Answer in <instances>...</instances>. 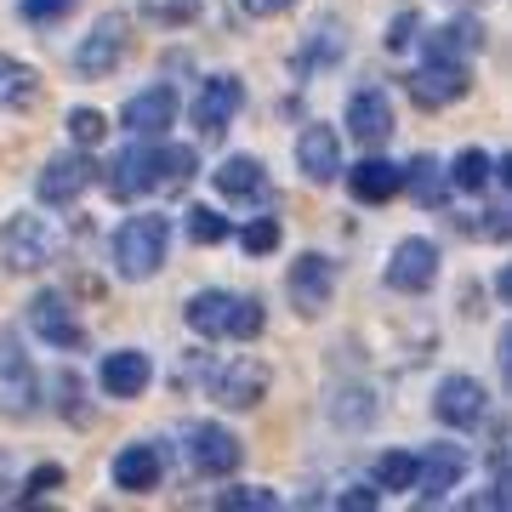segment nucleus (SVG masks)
<instances>
[{"label":"nucleus","mask_w":512,"mask_h":512,"mask_svg":"<svg viewBox=\"0 0 512 512\" xmlns=\"http://www.w3.org/2000/svg\"><path fill=\"white\" fill-rule=\"evenodd\" d=\"M194 171H200V154H194V148H160L154 137H131V143L114 154L103 183H109V194L120 205H137L143 194H154V188L194 183Z\"/></svg>","instance_id":"f257e3e1"},{"label":"nucleus","mask_w":512,"mask_h":512,"mask_svg":"<svg viewBox=\"0 0 512 512\" xmlns=\"http://www.w3.org/2000/svg\"><path fill=\"white\" fill-rule=\"evenodd\" d=\"M183 319L205 342H256L268 330L262 296H234V291H200L183 302Z\"/></svg>","instance_id":"f03ea898"},{"label":"nucleus","mask_w":512,"mask_h":512,"mask_svg":"<svg viewBox=\"0 0 512 512\" xmlns=\"http://www.w3.org/2000/svg\"><path fill=\"white\" fill-rule=\"evenodd\" d=\"M165 251H171V222L160 211H143V217H126L114 228V274L126 279V285H143L165 268Z\"/></svg>","instance_id":"7ed1b4c3"},{"label":"nucleus","mask_w":512,"mask_h":512,"mask_svg":"<svg viewBox=\"0 0 512 512\" xmlns=\"http://www.w3.org/2000/svg\"><path fill=\"white\" fill-rule=\"evenodd\" d=\"M52 251H57V234L46 217L18 211V217L0 222V268L6 274H40V268H52Z\"/></svg>","instance_id":"20e7f679"},{"label":"nucleus","mask_w":512,"mask_h":512,"mask_svg":"<svg viewBox=\"0 0 512 512\" xmlns=\"http://www.w3.org/2000/svg\"><path fill=\"white\" fill-rule=\"evenodd\" d=\"M131 52V18L126 12H103V18L86 29V40L74 46V74L80 80H109Z\"/></svg>","instance_id":"39448f33"},{"label":"nucleus","mask_w":512,"mask_h":512,"mask_svg":"<svg viewBox=\"0 0 512 512\" xmlns=\"http://www.w3.org/2000/svg\"><path fill=\"white\" fill-rule=\"evenodd\" d=\"M183 456L200 478H234L239 461H245V444L222 427V421H188L183 433Z\"/></svg>","instance_id":"423d86ee"},{"label":"nucleus","mask_w":512,"mask_h":512,"mask_svg":"<svg viewBox=\"0 0 512 512\" xmlns=\"http://www.w3.org/2000/svg\"><path fill=\"white\" fill-rule=\"evenodd\" d=\"M268 382H274V370L251 359V353H234L228 365L211 370V399L222 410H256V404L268 399Z\"/></svg>","instance_id":"0eeeda50"},{"label":"nucleus","mask_w":512,"mask_h":512,"mask_svg":"<svg viewBox=\"0 0 512 512\" xmlns=\"http://www.w3.org/2000/svg\"><path fill=\"white\" fill-rule=\"evenodd\" d=\"M484 410H490V393H484V382L467 376V370H450V376L433 387V416H439V427H450V433H473L478 421H484Z\"/></svg>","instance_id":"6e6552de"},{"label":"nucleus","mask_w":512,"mask_h":512,"mask_svg":"<svg viewBox=\"0 0 512 512\" xmlns=\"http://www.w3.org/2000/svg\"><path fill=\"white\" fill-rule=\"evenodd\" d=\"M29 330H35L52 353H86V325L74 319V308H69L63 291H35L29 296Z\"/></svg>","instance_id":"1a4fd4ad"},{"label":"nucleus","mask_w":512,"mask_h":512,"mask_svg":"<svg viewBox=\"0 0 512 512\" xmlns=\"http://www.w3.org/2000/svg\"><path fill=\"white\" fill-rule=\"evenodd\" d=\"M285 291H291V308L302 319H319L330 308V296H336V262L325 251H302L291 262V274H285Z\"/></svg>","instance_id":"9d476101"},{"label":"nucleus","mask_w":512,"mask_h":512,"mask_svg":"<svg viewBox=\"0 0 512 512\" xmlns=\"http://www.w3.org/2000/svg\"><path fill=\"white\" fill-rule=\"evenodd\" d=\"M97 183V160L92 154H80V148H69V154H52V160L40 165V177H35V194L40 205H74L86 188Z\"/></svg>","instance_id":"9b49d317"},{"label":"nucleus","mask_w":512,"mask_h":512,"mask_svg":"<svg viewBox=\"0 0 512 512\" xmlns=\"http://www.w3.org/2000/svg\"><path fill=\"white\" fill-rule=\"evenodd\" d=\"M35 399H40V376L29 365V353L12 330L0 325V410L12 416H35Z\"/></svg>","instance_id":"f8f14e48"},{"label":"nucleus","mask_w":512,"mask_h":512,"mask_svg":"<svg viewBox=\"0 0 512 512\" xmlns=\"http://www.w3.org/2000/svg\"><path fill=\"white\" fill-rule=\"evenodd\" d=\"M404 86H410V103H416V109H450V103H461V97L473 92V69H467V63L427 57Z\"/></svg>","instance_id":"ddd939ff"},{"label":"nucleus","mask_w":512,"mask_h":512,"mask_svg":"<svg viewBox=\"0 0 512 512\" xmlns=\"http://www.w3.org/2000/svg\"><path fill=\"white\" fill-rule=\"evenodd\" d=\"M433 279H439V245L433 239H399L393 245V256H387V291H399V296H421V291H433Z\"/></svg>","instance_id":"4468645a"},{"label":"nucleus","mask_w":512,"mask_h":512,"mask_svg":"<svg viewBox=\"0 0 512 512\" xmlns=\"http://www.w3.org/2000/svg\"><path fill=\"white\" fill-rule=\"evenodd\" d=\"M239 109H245V80L239 74H211V80H200V92L188 103V114H194V126L205 137H222V131L234 126Z\"/></svg>","instance_id":"2eb2a0df"},{"label":"nucleus","mask_w":512,"mask_h":512,"mask_svg":"<svg viewBox=\"0 0 512 512\" xmlns=\"http://www.w3.org/2000/svg\"><path fill=\"white\" fill-rule=\"evenodd\" d=\"M211 183L228 205H274V177L256 154H228V160L211 171Z\"/></svg>","instance_id":"dca6fc26"},{"label":"nucleus","mask_w":512,"mask_h":512,"mask_svg":"<svg viewBox=\"0 0 512 512\" xmlns=\"http://www.w3.org/2000/svg\"><path fill=\"white\" fill-rule=\"evenodd\" d=\"M461 478H467V450L461 444H427V450H416V484L410 490L433 507V501H444L450 490H461Z\"/></svg>","instance_id":"f3484780"},{"label":"nucleus","mask_w":512,"mask_h":512,"mask_svg":"<svg viewBox=\"0 0 512 512\" xmlns=\"http://www.w3.org/2000/svg\"><path fill=\"white\" fill-rule=\"evenodd\" d=\"M296 171L308 183H336L342 177V137H336V126H325V120L302 126V137H296Z\"/></svg>","instance_id":"a211bd4d"},{"label":"nucleus","mask_w":512,"mask_h":512,"mask_svg":"<svg viewBox=\"0 0 512 512\" xmlns=\"http://www.w3.org/2000/svg\"><path fill=\"white\" fill-rule=\"evenodd\" d=\"M120 126L131 137H165V131L177 126V92L171 86H143V92L126 97V109H120Z\"/></svg>","instance_id":"6ab92c4d"},{"label":"nucleus","mask_w":512,"mask_h":512,"mask_svg":"<svg viewBox=\"0 0 512 512\" xmlns=\"http://www.w3.org/2000/svg\"><path fill=\"white\" fill-rule=\"evenodd\" d=\"M348 137H359L365 148H382L393 137V103H387L382 86H365V92L348 97V114H342Z\"/></svg>","instance_id":"aec40b11"},{"label":"nucleus","mask_w":512,"mask_h":512,"mask_svg":"<svg viewBox=\"0 0 512 512\" xmlns=\"http://www.w3.org/2000/svg\"><path fill=\"white\" fill-rule=\"evenodd\" d=\"M154 382V359L143 348H114L103 365H97V387L109 399H143V387Z\"/></svg>","instance_id":"412c9836"},{"label":"nucleus","mask_w":512,"mask_h":512,"mask_svg":"<svg viewBox=\"0 0 512 512\" xmlns=\"http://www.w3.org/2000/svg\"><path fill=\"white\" fill-rule=\"evenodd\" d=\"M342 177H348V194L359 205H387L393 194H399V183H404V165L382 160V154L370 148L359 165H342Z\"/></svg>","instance_id":"4be33fe9"},{"label":"nucleus","mask_w":512,"mask_h":512,"mask_svg":"<svg viewBox=\"0 0 512 512\" xmlns=\"http://www.w3.org/2000/svg\"><path fill=\"white\" fill-rule=\"evenodd\" d=\"M114 490H126V495H148V490H160V478H165V456H160V444H126L120 456H114Z\"/></svg>","instance_id":"5701e85b"},{"label":"nucleus","mask_w":512,"mask_h":512,"mask_svg":"<svg viewBox=\"0 0 512 512\" xmlns=\"http://www.w3.org/2000/svg\"><path fill=\"white\" fill-rule=\"evenodd\" d=\"M484 40H490V29H484L478 18H450V23H439V29H427V35H421V46H427V57L467 63V57L484 52Z\"/></svg>","instance_id":"b1692460"},{"label":"nucleus","mask_w":512,"mask_h":512,"mask_svg":"<svg viewBox=\"0 0 512 512\" xmlns=\"http://www.w3.org/2000/svg\"><path fill=\"white\" fill-rule=\"evenodd\" d=\"M40 92H46V80L23 57L0 52V114H29L40 103Z\"/></svg>","instance_id":"393cba45"},{"label":"nucleus","mask_w":512,"mask_h":512,"mask_svg":"<svg viewBox=\"0 0 512 512\" xmlns=\"http://www.w3.org/2000/svg\"><path fill=\"white\" fill-rule=\"evenodd\" d=\"M399 188H410V200L427 205V211H439L444 194H450V183H444V165L433 160V154H416V160L404 165V183Z\"/></svg>","instance_id":"a878e982"},{"label":"nucleus","mask_w":512,"mask_h":512,"mask_svg":"<svg viewBox=\"0 0 512 512\" xmlns=\"http://www.w3.org/2000/svg\"><path fill=\"white\" fill-rule=\"evenodd\" d=\"M444 183L461 188V194H484L495 183V160L484 148H461L456 160H450V171H444Z\"/></svg>","instance_id":"bb28decb"},{"label":"nucleus","mask_w":512,"mask_h":512,"mask_svg":"<svg viewBox=\"0 0 512 512\" xmlns=\"http://www.w3.org/2000/svg\"><path fill=\"white\" fill-rule=\"evenodd\" d=\"M370 484L376 490H410L416 484V450H382L370 461Z\"/></svg>","instance_id":"cd10ccee"},{"label":"nucleus","mask_w":512,"mask_h":512,"mask_svg":"<svg viewBox=\"0 0 512 512\" xmlns=\"http://www.w3.org/2000/svg\"><path fill=\"white\" fill-rule=\"evenodd\" d=\"M63 484H69V473H63L57 461H40L35 473H29V478L18 484V495H12V501H18V507H46V501H52V495L63 490Z\"/></svg>","instance_id":"c85d7f7f"},{"label":"nucleus","mask_w":512,"mask_h":512,"mask_svg":"<svg viewBox=\"0 0 512 512\" xmlns=\"http://www.w3.org/2000/svg\"><path fill=\"white\" fill-rule=\"evenodd\" d=\"M330 421H336V427H370V421H376V393L342 387V393L330 399Z\"/></svg>","instance_id":"c756f323"},{"label":"nucleus","mask_w":512,"mask_h":512,"mask_svg":"<svg viewBox=\"0 0 512 512\" xmlns=\"http://www.w3.org/2000/svg\"><path fill=\"white\" fill-rule=\"evenodd\" d=\"M183 234L194 239V245H222V239L234 234V222L222 217L217 205H188V217H183Z\"/></svg>","instance_id":"7c9ffc66"},{"label":"nucleus","mask_w":512,"mask_h":512,"mask_svg":"<svg viewBox=\"0 0 512 512\" xmlns=\"http://www.w3.org/2000/svg\"><path fill=\"white\" fill-rule=\"evenodd\" d=\"M137 12L154 29H188V23L200 18V0H137Z\"/></svg>","instance_id":"2f4dec72"},{"label":"nucleus","mask_w":512,"mask_h":512,"mask_svg":"<svg viewBox=\"0 0 512 512\" xmlns=\"http://www.w3.org/2000/svg\"><path fill=\"white\" fill-rule=\"evenodd\" d=\"M217 507L222 512H274L279 490H268V484H234V490H217Z\"/></svg>","instance_id":"473e14b6"},{"label":"nucleus","mask_w":512,"mask_h":512,"mask_svg":"<svg viewBox=\"0 0 512 512\" xmlns=\"http://www.w3.org/2000/svg\"><path fill=\"white\" fill-rule=\"evenodd\" d=\"M336 57H342V23H319V29H308V52L296 69L308 74L313 63H336Z\"/></svg>","instance_id":"72a5a7b5"},{"label":"nucleus","mask_w":512,"mask_h":512,"mask_svg":"<svg viewBox=\"0 0 512 512\" xmlns=\"http://www.w3.org/2000/svg\"><path fill=\"white\" fill-rule=\"evenodd\" d=\"M279 239H285V222H279V217H256V222H245V228H239V245H245L251 256L279 251Z\"/></svg>","instance_id":"f704fd0d"},{"label":"nucleus","mask_w":512,"mask_h":512,"mask_svg":"<svg viewBox=\"0 0 512 512\" xmlns=\"http://www.w3.org/2000/svg\"><path fill=\"white\" fill-rule=\"evenodd\" d=\"M63 126H69V137L80 148H97L103 137H109V114H103V109H69V120H63Z\"/></svg>","instance_id":"c9c22d12"},{"label":"nucleus","mask_w":512,"mask_h":512,"mask_svg":"<svg viewBox=\"0 0 512 512\" xmlns=\"http://www.w3.org/2000/svg\"><path fill=\"white\" fill-rule=\"evenodd\" d=\"M410 40H421V18L416 12H399V18L387 23V52H404Z\"/></svg>","instance_id":"e433bc0d"},{"label":"nucleus","mask_w":512,"mask_h":512,"mask_svg":"<svg viewBox=\"0 0 512 512\" xmlns=\"http://www.w3.org/2000/svg\"><path fill=\"white\" fill-rule=\"evenodd\" d=\"M69 6H74V0H18V12H23L29 23H57Z\"/></svg>","instance_id":"4c0bfd02"},{"label":"nucleus","mask_w":512,"mask_h":512,"mask_svg":"<svg viewBox=\"0 0 512 512\" xmlns=\"http://www.w3.org/2000/svg\"><path fill=\"white\" fill-rule=\"evenodd\" d=\"M376 501H382L376 484H348V490L336 495V507H348V512H365V507H376Z\"/></svg>","instance_id":"58836bf2"},{"label":"nucleus","mask_w":512,"mask_h":512,"mask_svg":"<svg viewBox=\"0 0 512 512\" xmlns=\"http://www.w3.org/2000/svg\"><path fill=\"white\" fill-rule=\"evenodd\" d=\"M467 234H478V239H507V211H478V222H467Z\"/></svg>","instance_id":"ea45409f"},{"label":"nucleus","mask_w":512,"mask_h":512,"mask_svg":"<svg viewBox=\"0 0 512 512\" xmlns=\"http://www.w3.org/2000/svg\"><path fill=\"white\" fill-rule=\"evenodd\" d=\"M46 393H57V410H63V416H80V410H74V393H80V382H74V376H52V387H46Z\"/></svg>","instance_id":"a19ab883"},{"label":"nucleus","mask_w":512,"mask_h":512,"mask_svg":"<svg viewBox=\"0 0 512 512\" xmlns=\"http://www.w3.org/2000/svg\"><path fill=\"white\" fill-rule=\"evenodd\" d=\"M239 6H245L251 18H285V12H291L296 0H239Z\"/></svg>","instance_id":"79ce46f5"},{"label":"nucleus","mask_w":512,"mask_h":512,"mask_svg":"<svg viewBox=\"0 0 512 512\" xmlns=\"http://www.w3.org/2000/svg\"><path fill=\"white\" fill-rule=\"evenodd\" d=\"M495 365H501V376L512 382V330H501V342H495Z\"/></svg>","instance_id":"37998d69"},{"label":"nucleus","mask_w":512,"mask_h":512,"mask_svg":"<svg viewBox=\"0 0 512 512\" xmlns=\"http://www.w3.org/2000/svg\"><path fill=\"white\" fill-rule=\"evenodd\" d=\"M495 296H501V302H512V274H507V268L495 274Z\"/></svg>","instance_id":"c03bdc74"},{"label":"nucleus","mask_w":512,"mask_h":512,"mask_svg":"<svg viewBox=\"0 0 512 512\" xmlns=\"http://www.w3.org/2000/svg\"><path fill=\"white\" fill-rule=\"evenodd\" d=\"M6 490H12V473H6V450H0V501H6Z\"/></svg>","instance_id":"a18cd8bd"},{"label":"nucleus","mask_w":512,"mask_h":512,"mask_svg":"<svg viewBox=\"0 0 512 512\" xmlns=\"http://www.w3.org/2000/svg\"><path fill=\"white\" fill-rule=\"evenodd\" d=\"M456 6H478V0H456Z\"/></svg>","instance_id":"49530a36"}]
</instances>
